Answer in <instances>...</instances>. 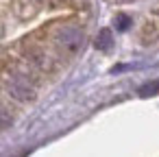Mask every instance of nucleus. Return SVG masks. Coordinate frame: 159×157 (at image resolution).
<instances>
[{
  "label": "nucleus",
  "instance_id": "2",
  "mask_svg": "<svg viewBox=\"0 0 159 157\" xmlns=\"http://www.w3.org/2000/svg\"><path fill=\"white\" fill-rule=\"evenodd\" d=\"M9 92H11L16 98H20V100L31 98V87H29V83H26L22 76H13V79L9 81Z\"/></svg>",
  "mask_w": 159,
  "mask_h": 157
},
{
  "label": "nucleus",
  "instance_id": "1",
  "mask_svg": "<svg viewBox=\"0 0 159 157\" xmlns=\"http://www.w3.org/2000/svg\"><path fill=\"white\" fill-rule=\"evenodd\" d=\"M59 44H61L63 50H68V53H76V50L81 48V44H83V33H81L79 29H74V26H68V29L61 31V35H59Z\"/></svg>",
  "mask_w": 159,
  "mask_h": 157
},
{
  "label": "nucleus",
  "instance_id": "5",
  "mask_svg": "<svg viewBox=\"0 0 159 157\" xmlns=\"http://www.w3.org/2000/svg\"><path fill=\"white\" fill-rule=\"evenodd\" d=\"M126 26H129V18H124V16H120V18H118V29H122V31H124Z\"/></svg>",
  "mask_w": 159,
  "mask_h": 157
},
{
  "label": "nucleus",
  "instance_id": "4",
  "mask_svg": "<svg viewBox=\"0 0 159 157\" xmlns=\"http://www.w3.org/2000/svg\"><path fill=\"white\" fill-rule=\"evenodd\" d=\"M159 92V81H152V83H146L144 87H139V94L142 96H152Z\"/></svg>",
  "mask_w": 159,
  "mask_h": 157
},
{
  "label": "nucleus",
  "instance_id": "3",
  "mask_svg": "<svg viewBox=\"0 0 159 157\" xmlns=\"http://www.w3.org/2000/svg\"><path fill=\"white\" fill-rule=\"evenodd\" d=\"M111 44H113L111 31H109V29H102V31L98 33V37H96V48H98V50H109Z\"/></svg>",
  "mask_w": 159,
  "mask_h": 157
}]
</instances>
